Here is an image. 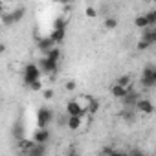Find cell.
<instances>
[{
  "label": "cell",
  "mask_w": 156,
  "mask_h": 156,
  "mask_svg": "<svg viewBox=\"0 0 156 156\" xmlns=\"http://www.w3.org/2000/svg\"><path fill=\"white\" fill-rule=\"evenodd\" d=\"M127 156H145V154H143L141 151H132V152H129Z\"/></svg>",
  "instance_id": "836d02e7"
},
{
  "label": "cell",
  "mask_w": 156,
  "mask_h": 156,
  "mask_svg": "<svg viewBox=\"0 0 156 156\" xmlns=\"http://www.w3.org/2000/svg\"><path fill=\"white\" fill-rule=\"evenodd\" d=\"M108 156H127V152H123V151H112Z\"/></svg>",
  "instance_id": "d6a6232c"
},
{
  "label": "cell",
  "mask_w": 156,
  "mask_h": 156,
  "mask_svg": "<svg viewBox=\"0 0 156 156\" xmlns=\"http://www.w3.org/2000/svg\"><path fill=\"white\" fill-rule=\"evenodd\" d=\"M85 15H87L88 19H96V17H98V9H96L94 6H87V9H85Z\"/></svg>",
  "instance_id": "4316f807"
},
{
  "label": "cell",
  "mask_w": 156,
  "mask_h": 156,
  "mask_svg": "<svg viewBox=\"0 0 156 156\" xmlns=\"http://www.w3.org/2000/svg\"><path fill=\"white\" fill-rule=\"evenodd\" d=\"M92 99H94V98H90V96H79V98L75 99V103L79 105L85 112H87V108H88V105H90V101H92Z\"/></svg>",
  "instance_id": "ac0fdd59"
},
{
  "label": "cell",
  "mask_w": 156,
  "mask_h": 156,
  "mask_svg": "<svg viewBox=\"0 0 156 156\" xmlns=\"http://www.w3.org/2000/svg\"><path fill=\"white\" fill-rule=\"evenodd\" d=\"M66 156H79V152H77L73 147H70V149H68V152H66Z\"/></svg>",
  "instance_id": "1f68e13d"
},
{
  "label": "cell",
  "mask_w": 156,
  "mask_h": 156,
  "mask_svg": "<svg viewBox=\"0 0 156 156\" xmlns=\"http://www.w3.org/2000/svg\"><path fill=\"white\" fill-rule=\"evenodd\" d=\"M11 132H13V136L17 138V141L24 138V125H22V121H20V119H19V121H15V125H13Z\"/></svg>",
  "instance_id": "9a60e30c"
},
{
  "label": "cell",
  "mask_w": 156,
  "mask_h": 156,
  "mask_svg": "<svg viewBox=\"0 0 156 156\" xmlns=\"http://www.w3.org/2000/svg\"><path fill=\"white\" fill-rule=\"evenodd\" d=\"M24 13H26V8H17L15 11H11V17H13V22L17 24V22H20L22 19H24Z\"/></svg>",
  "instance_id": "d6986e66"
},
{
  "label": "cell",
  "mask_w": 156,
  "mask_h": 156,
  "mask_svg": "<svg viewBox=\"0 0 156 156\" xmlns=\"http://www.w3.org/2000/svg\"><path fill=\"white\" fill-rule=\"evenodd\" d=\"M68 26V19L66 17H57L53 20V30H66Z\"/></svg>",
  "instance_id": "ffe728a7"
},
{
  "label": "cell",
  "mask_w": 156,
  "mask_h": 156,
  "mask_svg": "<svg viewBox=\"0 0 156 156\" xmlns=\"http://www.w3.org/2000/svg\"><path fill=\"white\" fill-rule=\"evenodd\" d=\"M46 152H48V149H46V145H33L28 152H26V156H46Z\"/></svg>",
  "instance_id": "4fadbf2b"
},
{
  "label": "cell",
  "mask_w": 156,
  "mask_h": 156,
  "mask_svg": "<svg viewBox=\"0 0 156 156\" xmlns=\"http://www.w3.org/2000/svg\"><path fill=\"white\" fill-rule=\"evenodd\" d=\"M64 110H66V116L81 118V119H83V118H85V114H87V112H85V110H83V108H81L79 105L75 103V99H70V101L66 103V108H64Z\"/></svg>",
  "instance_id": "52a82bcc"
},
{
  "label": "cell",
  "mask_w": 156,
  "mask_h": 156,
  "mask_svg": "<svg viewBox=\"0 0 156 156\" xmlns=\"http://www.w3.org/2000/svg\"><path fill=\"white\" fill-rule=\"evenodd\" d=\"M61 55H62V51H61L59 46H53V48H50V50L44 53V57H46L48 61H53V62H59V61H61Z\"/></svg>",
  "instance_id": "30bf717a"
},
{
  "label": "cell",
  "mask_w": 156,
  "mask_h": 156,
  "mask_svg": "<svg viewBox=\"0 0 156 156\" xmlns=\"http://www.w3.org/2000/svg\"><path fill=\"white\" fill-rule=\"evenodd\" d=\"M33 145H35V143H33V140H28V138L19 140V147H20V151H24V152H28Z\"/></svg>",
  "instance_id": "7402d4cb"
},
{
  "label": "cell",
  "mask_w": 156,
  "mask_h": 156,
  "mask_svg": "<svg viewBox=\"0 0 156 156\" xmlns=\"http://www.w3.org/2000/svg\"><path fill=\"white\" fill-rule=\"evenodd\" d=\"M50 138H51V134H50V130L48 129H37L35 132H33V143H37V145H46L48 141H50Z\"/></svg>",
  "instance_id": "ba28073f"
},
{
  "label": "cell",
  "mask_w": 156,
  "mask_h": 156,
  "mask_svg": "<svg viewBox=\"0 0 156 156\" xmlns=\"http://www.w3.org/2000/svg\"><path fill=\"white\" fill-rule=\"evenodd\" d=\"M141 87L143 88H154L156 87V66L147 64L141 70Z\"/></svg>",
  "instance_id": "7a4b0ae2"
},
{
  "label": "cell",
  "mask_w": 156,
  "mask_h": 156,
  "mask_svg": "<svg viewBox=\"0 0 156 156\" xmlns=\"http://www.w3.org/2000/svg\"><path fill=\"white\" fill-rule=\"evenodd\" d=\"M6 51V44L4 42H0V53H4Z\"/></svg>",
  "instance_id": "d590c367"
},
{
  "label": "cell",
  "mask_w": 156,
  "mask_h": 156,
  "mask_svg": "<svg viewBox=\"0 0 156 156\" xmlns=\"http://www.w3.org/2000/svg\"><path fill=\"white\" fill-rule=\"evenodd\" d=\"M53 121V112L48 107H41L37 110V129H48V125Z\"/></svg>",
  "instance_id": "3957f363"
},
{
  "label": "cell",
  "mask_w": 156,
  "mask_h": 156,
  "mask_svg": "<svg viewBox=\"0 0 156 156\" xmlns=\"http://www.w3.org/2000/svg\"><path fill=\"white\" fill-rule=\"evenodd\" d=\"M136 48H138L140 51H145V50H149V48H151V44H147L145 41H138V44H136Z\"/></svg>",
  "instance_id": "f546056e"
},
{
  "label": "cell",
  "mask_w": 156,
  "mask_h": 156,
  "mask_svg": "<svg viewBox=\"0 0 156 156\" xmlns=\"http://www.w3.org/2000/svg\"><path fill=\"white\" fill-rule=\"evenodd\" d=\"M140 98H141V96H140V92H136V90H134V87H129V92H127V96L121 99V103H123V107H125V108H134Z\"/></svg>",
  "instance_id": "8992f818"
},
{
  "label": "cell",
  "mask_w": 156,
  "mask_h": 156,
  "mask_svg": "<svg viewBox=\"0 0 156 156\" xmlns=\"http://www.w3.org/2000/svg\"><path fill=\"white\" fill-rule=\"evenodd\" d=\"M2 20H4V24H6V26H13V24H15V22H13L11 13H4V15H2Z\"/></svg>",
  "instance_id": "f1b7e54d"
},
{
  "label": "cell",
  "mask_w": 156,
  "mask_h": 156,
  "mask_svg": "<svg viewBox=\"0 0 156 156\" xmlns=\"http://www.w3.org/2000/svg\"><path fill=\"white\" fill-rule=\"evenodd\" d=\"M118 28V19L116 17H107L105 19V30H116Z\"/></svg>",
  "instance_id": "d4e9b609"
},
{
  "label": "cell",
  "mask_w": 156,
  "mask_h": 156,
  "mask_svg": "<svg viewBox=\"0 0 156 156\" xmlns=\"http://www.w3.org/2000/svg\"><path fill=\"white\" fill-rule=\"evenodd\" d=\"M141 41H145L147 44H156V30L154 28H147V30H143V37H141Z\"/></svg>",
  "instance_id": "8fae6325"
},
{
  "label": "cell",
  "mask_w": 156,
  "mask_h": 156,
  "mask_svg": "<svg viewBox=\"0 0 156 156\" xmlns=\"http://www.w3.org/2000/svg\"><path fill=\"white\" fill-rule=\"evenodd\" d=\"M127 92H129V88H123V87H119V85H116V83L110 87V94H112L116 99H119V101L127 96Z\"/></svg>",
  "instance_id": "7c38bea8"
},
{
  "label": "cell",
  "mask_w": 156,
  "mask_h": 156,
  "mask_svg": "<svg viewBox=\"0 0 156 156\" xmlns=\"http://www.w3.org/2000/svg\"><path fill=\"white\" fill-rule=\"evenodd\" d=\"M75 88H77L75 81H68V83H66V90H70V92H72V90H75Z\"/></svg>",
  "instance_id": "4dcf8cb0"
},
{
  "label": "cell",
  "mask_w": 156,
  "mask_h": 156,
  "mask_svg": "<svg viewBox=\"0 0 156 156\" xmlns=\"http://www.w3.org/2000/svg\"><path fill=\"white\" fill-rule=\"evenodd\" d=\"M28 88L33 90V92H42V81H41V79H39V81H33L31 85H28Z\"/></svg>",
  "instance_id": "83f0119b"
},
{
  "label": "cell",
  "mask_w": 156,
  "mask_h": 156,
  "mask_svg": "<svg viewBox=\"0 0 156 156\" xmlns=\"http://www.w3.org/2000/svg\"><path fill=\"white\" fill-rule=\"evenodd\" d=\"M64 37H66V30H53V31L50 33V39H51V42H53V44L62 42V41H64Z\"/></svg>",
  "instance_id": "5bb4252c"
},
{
  "label": "cell",
  "mask_w": 156,
  "mask_h": 156,
  "mask_svg": "<svg viewBox=\"0 0 156 156\" xmlns=\"http://www.w3.org/2000/svg\"><path fill=\"white\" fill-rule=\"evenodd\" d=\"M116 85H119V87H123V88H129V87H132V77H130L129 73H125V75L118 77Z\"/></svg>",
  "instance_id": "e0dca14e"
},
{
  "label": "cell",
  "mask_w": 156,
  "mask_h": 156,
  "mask_svg": "<svg viewBox=\"0 0 156 156\" xmlns=\"http://www.w3.org/2000/svg\"><path fill=\"white\" fill-rule=\"evenodd\" d=\"M4 13H6V4H4V2H0V17H2Z\"/></svg>",
  "instance_id": "e575fe53"
},
{
  "label": "cell",
  "mask_w": 156,
  "mask_h": 156,
  "mask_svg": "<svg viewBox=\"0 0 156 156\" xmlns=\"http://www.w3.org/2000/svg\"><path fill=\"white\" fill-rule=\"evenodd\" d=\"M134 26H136L138 30H147V28H149V24H147V20H145L143 15H138V17L134 19Z\"/></svg>",
  "instance_id": "603a6c76"
},
{
  "label": "cell",
  "mask_w": 156,
  "mask_h": 156,
  "mask_svg": "<svg viewBox=\"0 0 156 156\" xmlns=\"http://www.w3.org/2000/svg\"><path fill=\"white\" fill-rule=\"evenodd\" d=\"M42 98H44L46 101H51V99L55 98V90H53V88H42Z\"/></svg>",
  "instance_id": "484cf974"
},
{
  "label": "cell",
  "mask_w": 156,
  "mask_h": 156,
  "mask_svg": "<svg viewBox=\"0 0 156 156\" xmlns=\"http://www.w3.org/2000/svg\"><path fill=\"white\" fill-rule=\"evenodd\" d=\"M37 46H39V50H42V51L46 53V51H48L50 48H53L55 44L51 42V39H50V37H44V39H39V44H37Z\"/></svg>",
  "instance_id": "2e32d148"
},
{
  "label": "cell",
  "mask_w": 156,
  "mask_h": 156,
  "mask_svg": "<svg viewBox=\"0 0 156 156\" xmlns=\"http://www.w3.org/2000/svg\"><path fill=\"white\" fill-rule=\"evenodd\" d=\"M41 75H42V73H41L39 66H37L35 62H30V64H26L24 70H22V81H24V85L28 87V85H31L33 81H39Z\"/></svg>",
  "instance_id": "6da1fadb"
},
{
  "label": "cell",
  "mask_w": 156,
  "mask_h": 156,
  "mask_svg": "<svg viewBox=\"0 0 156 156\" xmlns=\"http://www.w3.org/2000/svg\"><path fill=\"white\" fill-rule=\"evenodd\" d=\"M143 17H145V20H147L149 28H154V26H156V11H154V9L147 11V13H145Z\"/></svg>",
  "instance_id": "44dd1931"
},
{
  "label": "cell",
  "mask_w": 156,
  "mask_h": 156,
  "mask_svg": "<svg viewBox=\"0 0 156 156\" xmlns=\"http://www.w3.org/2000/svg\"><path fill=\"white\" fill-rule=\"evenodd\" d=\"M98 110H99V101H98V99H92V101H90V105H88V108H87V114L96 116V114H98Z\"/></svg>",
  "instance_id": "cb8c5ba5"
},
{
  "label": "cell",
  "mask_w": 156,
  "mask_h": 156,
  "mask_svg": "<svg viewBox=\"0 0 156 156\" xmlns=\"http://www.w3.org/2000/svg\"><path fill=\"white\" fill-rule=\"evenodd\" d=\"M83 125L81 118H73V116H66V129L68 130H79Z\"/></svg>",
  "instance_id": "9c48e42d"
},
{
  "label": "cell",
  "mask_w": 156,
  "mask_h": 156,
  "mask_svg": "<svg viewBox=\"0 0 156 156\" xmlns=\"http://www.w3.org/2000/svg\"><path fill=\"white\" fill-rule=\"evenodd\" d=\"M37 66H39V70H41V73H46V75H53V73H57V70H59V62L48 61L46 57H41Z\"/></svg>",
  "instance_id": "277c9868"
},
{
  "label": "cell",
  "mask_w": 156,
  "mask_h": 156,
  "mask_svg": "<svg viewBox=\"0 0 156 156\" xmlns=\"http://www.w3.org/2000/svg\"><path fill=\"white\" fill-rule=\"evenodd\" d=\"M134 110H136V112H140V114L151 116V114L154 112V105H152V101H151V99H147V98H140V99H138V103H136V107H134Z\"/></svg>",
  "instance_id": "5b68a950"
}]
</instances>
